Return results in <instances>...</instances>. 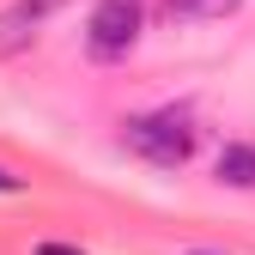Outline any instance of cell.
<instances>
[{
    "instance_id": "obj_1",
    "label": "cell",
    "mask_w": 255,
    "mask_h": 255,
    "mask_svg": "<svg viewBox=\"0 0 255 255\" xmlns=\"http://www.w3.org/2000/svg\"><path fill=\"white\" fill-rule=\"evenodd\" d=\"M195 140H201V128H195V116L188 110H146V116H128L122 122V146L128 152H140L146 164H158V170H176V164H188L195 158Z\"/></svg>"
},
{
    "instance_id": "obj_2",
    "label": "cell",
    "mask_w": 255,
    "mask_h": 255,
    "mask_svg": "<svg viewBox=\"0 0 255 255\" xmlns=\"http://www.w3.org/2000/svg\"><path fill=\"white\" fill-rule=\"evenodd\" d=\"M140 24H146V6L140 0H98L85 18V49L91 61H122L128 49L140 43Z\"/></svg>"
},
{
    "instance_id": "obj_3",
    "label": "cell",
    "mask_w": 255,
    "mask_h": 255,
    "mask_svg": "<svg viewBox=\"0 0 255 255\" xmlns=\"http://www.w3.org/2000/svg\"><path fill=\"white\" fill-rule=\"evenodd\" d=\"M55 6H67V0H12L6 12H0V55H18L24 43H37V30Z\"/></svg>"
},
{
    "instance_id": "obj_4",
    "label": "cell",
    "mask_w": 255,
    "mask_h": 255,
    "mask_svg": "<svg viewBox=\"0 0 255 255\" xmlns=\"http://www.w3.org/2000/svg\"><path fill=\"white\" fill-rule=\"evenodd\" d=\"M243 0H164V18L170 24H201V18H231Z\"/></svg>"
},
{
    "instance_id": "obj_5",
    "label": "cell",
    "mask_w": 255,
    "mask_h": 255,
    "mask_svg": "<svg viewBox=\"0 0 255 255\" xmlns=\"http://www.w3.org/2000/svg\"><path fill=\"white\" fill-rule=\"evenodd\" d=\"M219 182L255 188V146H225V152H219Z\"/></svg>"
},
{
    "instance_id": "obj_6",
    "label": "cell",
    "mask_w": 255,
    "mask_h": 255,
    "mask_svg": "<svg viewBox=\"0 0 255 255\" xmlns=\"http://www.w3.org/2000/svg\"><path fill=\"white\" fill-rule=\"evenodd\" d=\"M37 255H79V249H61V243H43Z\"/></svg>"
},
{
    "instance_id": "obj_7",
    "label": "cell",
    "mask_w": 255,
    "mask_h": 255,
    "mask_svg": "<svg viewBox=\"0 0 255 255\" xmlns=\"http://www.w3.org/2000/svg\"><path fill=\"white\" fill-rule=\"evenodd\" d=\"M12 188H18V176H6V170H0V195H12Z\"/></svg>"
}]
</instances>
